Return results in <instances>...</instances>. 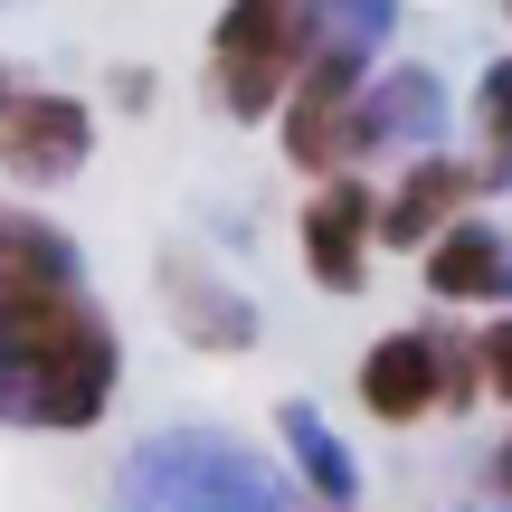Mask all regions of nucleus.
Returning <instances> with one entry per match:
<instances>
[{"instance_id": "1a4fd4ad", "label": "nucleus", "mask_w": 512, "mask_h": 512, "mask_svg": "<svg viewBox=\"0 0 512 512\" xmlns=\"http://www.w3.org/2000/svg\"><path fill=\"white\" fill-rule=\"evenodd\" d=\"M418 275H427L437 304H512V228L465 209V219H446L418 247Z\"/></svg>"}, {"instance_id": "f03ea898", "label": "nucleus", "mask_w": 512, "mask_h": 512, "mask_svg": "<svg viewBox=\"0 0 512 512\" xmlns=\"http://www.w3.org/2000/svg\"><path fill=\"white\" fill-rule=\"evenodd\" d=\"M105 512H294V484L247 437L181 418V427H152V437L124 446Z\"/></svg>"}, {"instance_id": "f257e3e1", "label": "nucleus", "mask_w": 512, "mask_h": 512, "mask_svg": "<svg viewBox=\"0 0 512 512\" xmlns=\"http://www.w3.org/2000/svg\"><path fill=\"white\" fill-rule=\"evenodd\" d=\"M10 313V351H19V427L38 437H86L124 389V332L86 285L67 294H29Z\"/></svg>"}, {"instance_id": "423d86ee", "label": "nucleus", "mask_w": 512, "mask_h": 512, "mask_svg": "<svg viewBox=\"0 0 512 512\" xmlns=\"http://www.w3.org/2000/svg\"><path fill=\"white\" fill-rule=\"evenodd\" d=\"M370 181L361 171H323V181H313V200H304V219H294V247H304V275L323 294H361L370 285Z\"/></svg>"}, {"instance_id": "6e6552de", "label": "nucleus", "mask_w": 512, "mask_h": 512, "mask_svg": "<svg viewBox=\"0 0 512 512\" xmlns=\"http://www.w3.org/2000/svg\"><path fill=\"white\" fill-rule=\"evenodd\" d=\"M162 313L171 332H181L190 351H256V332H266V313H256V294H238L219 266H200V256H162Z\"/></svg>"}, {"instance_id": "9d476101", "label": "nucleus", "mask_w": 512, "mask_h": 512, "mask_svg": "<svg viewBox=\"0 0 512 512\" xmlns=\"http://www.w3.org/2000/svg\"><path fill=\"white\" fill-rule=\"evenodd\" d=\"M475 200H484L475 162H456V152H418V162L399 171V190L370 209V238H380V247H427L446 219H465Z\"/></svg>"}, {"instance_id": "ddd939ff", "label": "nucleus", "mask_w": 512, "mask_h": 512, "mask_svg": "<svg viewBox=\"0 0 512 512\" xmlns=\"http://www.w3.org/2000/svg\"><path fill=\"white\" fill-rule=\"evenodd\" d=\"M475 124H484V190H512V57H494V67L475 76Z\"/></svg>"}, {"instance_id": "0eeeda50", "label": "nucleus", "mask_w": 512, "mask_h": 512, "mask_svg": "<svg viewBox=\"0 0 512 512\" xmlns=\"http://www.w3.org/2000/svg\"><path fill=\"white\" fill-rule=\"evenodd\" d=\"M351 389H361V408L380 427H418L446 408V332L408 323V332H380V342L361 351V370H351Z\"/></svg>"}, {"instance_id": "dca6fc26", "label": "nucleus", "mask_w": 512, "mask_h": 512, "mask_svg": "<svg viewBox=\"0 0 512 512\" xmlns=\"http://www.w3.org/2000/svg\"><path fill=\"white\" fill-rule=\"evenodd\" d=\"M503 19H512V0H503Z\"/></svg>"}, {"instance_id": "20e7f679", "label": "nucleus", "mask_w": 512, "mask_h": 512, "mask_svg": "<svg viewBox=\"0 0 512 512\" xmlns=\"http://www.w3.org/2000/svg\"><path fill=\"white\" fill-rule=\"evenodd\" d=\"M86 152H95V105H76L57 86H19L0 67V181L57 190L86 171Z\"/></svg>"}, {"instance_id": "2eb2a0df", "label": "nucleus", "mask_w": 512, "mask_h": 512, "mask_svg": "<svg viewBox=\"0 0 512 512\" xmlns=\"http://www.w3.org/2000/svg\"><path fill=\"white\" fill-rule=\"evenodd\" d=\"M494 484H503V503H512V437L494 446Z\"/></svg>"}, {"instance_id": "39448f33", "label": "nucleus", "mask_w": 512, "mask_h": 512, "mask_svg": "<svg viewBox=\"0 0 512 512\" xmlns=\"http://www.w3.org/2000/svg\"><path fill=\"white\" fill-rule=\"evenodd\" d=\"M437 133H446V76L437 67H370L361 76V95H351V114H342V162H370V152H437Z\"/></svg>"}, {"instance_id": "4468645a", "label": "nucleus", "mask_w": 512, "mask_h": 512, "mask_svg": "<svg viewBox=\"0 0 512 512\" xmlns=\"http://www.w3.org/2000/svg\"><path fill=\"white\" fill-rule=\"evenodd\" d=\"M475 342V380H484V399H512V313H494L484 332H465Z\"/></svg>"}, {"instance_id": "9b49d317", "label": "nucleus", "mask_w": 512, "mask_h": 512, "mask_svg": "<svg viewBox=\"0 0 512 512\" xmlns=\"http://www.w3.org/2000/svg\"><path fill=\"white\" fill-rule=\"evenodd\" d=\"M275 446L294 456V484H304L323 512H361V456L342 446V427H332L313 399H285V408H275Z\"/></svg>"}, {"instance_id": "7ed1b4c3", "label": "nucleus", "mask_w": 512, "mask_h": 512, "mask_svg": "<svg viewBox=\"0 0 512 512\" xmlns=\"http://www.w3.org/2000/svg\"><path fill=\"white\" fill-rule=\"evenodd\" d=\"M304 67V0H228L209 29V95L228 124H266Z\"/></svg>"}, {"instance_id": "f8f14e48", "label": "nucleus", "mask_w": 512, "mask_h": 512, "mask_svg": "<svg viewBox=\"0 0 512 512\" xmlns=\"http://www.w3.org/2000/svg\"><path fill=\"white\" fill-rule=\"evenodd\" d=\"M86 285V266H76V238L57 219H38V209L0 200V304H29V294H67Z\"/></svg>"}]
</instances>
